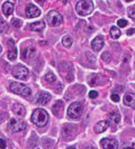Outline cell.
<instances>
[{
    "instance_id": "6da1fadb",
    "label": "cell",
    "mask_w": 135,
    "mask_h": 149,
    "mask_svg": "<svg viewBox=\"0 0 135 149\" xmlns=\"http://www.w3.org/2000/svg\"><path fill=\"white\" fill-rule=\"evenodd\" d=\"M32 122L37 127H44L49 122V113L44 109H36L32 114Z\"/></svg>"
},
{
    "instance_id": "7a4b0ae2",
    "label": "cell",
    "mask_w": 135,
    "mask_h": 149,
    "mask_svg": "<svg viewBox=\"0 0 135 149\" xmlns=\"http://www.w3.org/2000/svg\"><path fill=\"white\" fill-rule=\"evenodd\" d=\"M75 10L80 16H88L94 10V2L91 0H80Z\"/></svg>"
},
{
    "instance_id": "3957f363",
    "label": "cell",
    "mask_w": 135,
    "mask_h": 149,
    "mask_svg": "<svg viewBox=\"0 0 135 149\" xmlns=\"http://www.w3.org/2000/svg\"><path fill=\"white\" fill-rule=\"evenodd\" d=\"M9 90L13 93L18 94V95H22V97H28V95H30V93H32V91H30V89L27 85H25V84L19 82H13L9 85Z\"/></svg>"
},
{
    "instance_id": "277c9868",
    "label": "cell",
    "mask_w": 135,
    "mask_h": 149,
    "mask_svg": "<svg viewBox=\"0 0 135 149\" xmlns=\"http://www.w3.org/2000/svg\"><path fill=\"white\" fill-rule=\"evenodd\" d=\"M83 112V105L80 102H73L68 108V117L71 119H79Z\"/></svg>"
},
{
    "instance_id": "5b68a950",
    "label": "cell",
    "mask_w": 135,
    "mask_h": 149,
    "mask_svg": "<svg viewBox=\"0 0 135 149\" xmlns=\"http://www.w3.org/2000/svg\"><path fill=\"white\" fill-rule=\"evenodd\" d=\"M46 19H47L49 25L52 26V27H56V26L61 25L62 22H63L62 15H61L59 11H56V10H51V11L46 15Z\"/></svg>"
},
{
    "instance_id": "8992f818",
    "label": "cell",
    "mask_w": 135,
    "mask_h": 149,
    "mask_svg": "<svg viewBox=\"0 0 135 149\" xmlns=\"http://www.w3.org/2000/svg\"><path fill=\"white\" fill-rule=\"evenodd\" d=\"M11 74L14 75V77L18 79V80H26L30 75V71H28L27 67L18 64V65L14 66L13 71H11Z\"/></svg>"
},
{
    "instance_id": "52a82bcc",
    "label": "cell",
    "mask_w": 135,
    "mask_h": 149,
    "mask_svg": "<svg viewBox=\"0 0 135 149\" xmlns=\"http://www.w3.org/2000/svg\"><path fill=\"white\" fill-rule=\"evenodd\" d=\"M27 127L26 122L22 119H17V118H11L9 120V129L13 132H19L25 130Z\"/></svg>"
},
{
    "instance_id": "ba28073f",
    "label": "cell",
    "mask_w": 135,
    "mask_h": 149,
    "mask_svg": "<svg viewBox=\"0 0 135 149\" xmlns=\"http://www.w3.org/2000/svg\"><path fill=\"white\" fill-rule=\"evenodd\" d=\"M50 100H51V95H50V93H47V92H45V91H41V92H38L36 97H35L36 103H38V104H41V105L47 104V103L50 102Z\"/></svg>"
},
{
    "instance_id": "9c48e42d",
    "label": "cell",
    "mask_w": 135,
    "mask_h": 149,
    "mask_svg": "<svg viewBox=\"0 0 135 149\" xmlns=\"http://www.w3.org/2000/svg\"><path fill=\"white\" fill-rule=\"evenodd\" d=\"M36 54V51L33 46H26L22 48V60H30L35 56Z\"/></svg>"
},
{
    "instance_id": "30bf717a",
    "label": "cell",
    "mask_w": 135,
    "mask_h": 149,
    "mask_svg": "<svg viewBox=\"0 0 135 149\" xmlns=\"http://www.w3.org/2000/svg\"><path fill=\"white\" fill-rule=\"evenodd\" d=\"M25 13H26V16L28 18H35V17H38V16L41 15V10L35 5H32V3L27 5Z\"/></svg>"
},
{
    "instance_id": "8fae6325",
    "label": "cell",
    "mask_w": 135,
    "mask_h": 149,
    "mask_svg": "<svg viewBox=\"0 0 135 149\" xmlns=\"http://www.w3.org/2000/svg\"><path fill=\"white\" fill-rule=\"evenodd\" d=\"M8 44V60L15 61L17 57V48L15 46V43L13 39H9L7 42Z\"/></svg>"
},
{
    "instance_id": "7c38bea8",
    "label": "cell",
    "mask_w": 135,
    "mask_h": 149,
    "mask_svg": "<svg viewBox=\"0 0 135 149\" xmlns=\"http://www.w3.org/2000/svg\"><path fill=\"white\" fill-rule=\"evenodd\" d=\"M101 147L104 149H117L118 148V143L115 139L105 138V139L101 140Z\"/></svg>"
},
{
    "instance_id": "4fadbf2b",
    "label": "cell",
    "mask_w": 135,
    "mask_h": 149,
    "mask_svg": "<svg viewBox=\"0 0 135 149\" xmlns=\"http://www.w3.org/2000/svg\"><path fill=\"white\" fill-rule=\"evenodd\" d=\"M104 46V38L103 36H97L92 42H91V47L95 52H99Z\"/></svg>"
},
{
    "instance_id": "5bb4252c",
    "label": "cell",
    "mask_w": 135,
    "mask_h": 149,
    "mask_svg": "<svg viewBox=\"0 0 135 149\" xmlns=\"http://www.w3.org/2000/svg\"><path fill=\"white\" fill-rule=\"evenodd\" d=\"M2 11L6 17H9V16L13 15L14 13V3L10 2V1H6L4 5H2Z\"/></svg>"
},
{
    "instance_id": "9a60e30c",
    "label": "cell",
    "mask_w": 135,
    "mask_h": 149,
    "mask_svg": "<svg viewBox=\"0 0 135 149\" xmlns=\"http://www.w3.org/2000/svg\"><path fill=\"white\" fill-rule=\"evenodd\" d=\"M13 112L18 117H24L26 114V110H25L24 105L19 104V103H15L13 105Z\"/></svg>"
},
{
    "instance_id": "2e32d148",
    "label": "cell",
    "mask_w": 135,
    "mask_h": 149,
    "mask_svg": "<svg viewBox=\"0 0 135 149\" xmlns=\"http://www.w3.org/2000/svg\"><path fill=\"white\" fill-rule=\"evenodd\" d=\"M123 102L124 104L127 105V107H131V108H134L135 105V97L133 93H128V94H125V97L123 99Z\"/></svg>"
},
{
    "instance_id": "e0dca14e",
    "label": "cell",
    "mask_w": 135,
    "mask_h": 149,
    "mask_svg": "<svg viewBox=\"0 0 135 149\" xmlns=\"http://www.w3.org/2000/svg\"><path fill=\"white\" fill-rule=\"evenodd\" d=\"M108 126H109V123L107 121H99L95 126V132L96 134H101V132H104L108 129Z\"/></svg>"
},
{
    "instance_id": "ac0fdd59",
    "label": "cell",
    "mask_w": 135,
    "mask_h": 149,
    "mask_svg": "<svg viewBox=\"0 0 135 149\" xmlns=\"http://www.w3.org/2000/svg\"><path fill=\"white\" fill-rule=\"evenodd\" d=\"M30 29L34 30V31H42V30L44 29L45 24L43 20H41V22H33V24H30Z\"/></svg>"
},
{
    "instance_id": "d6986e66",
    "label": "cell",
    "mask_w": 135,
    "mask_h": 149,
    "mask_svg": "<svg viewBox=\"0 0 135 149\" xmlns=\"http://www.w3.org/2000/svg\"><path fill=\"white\" fill-rule=\"evenodd\" d=\"M62 109H63V102L62 101H58L55 104L53 105V112H54L55 116H60Z\"/></svg>"
},
{
    "instance_id": "ffe728a7",
    "label": "cell",
    "mask_w": 135,
    "mask_h": 149,
    "mask_svg": "<svg viewBox=\"0 0 135 149\" xmlns=\"http://www.w3.org/2000/svg\"><path fill=\"white\" fill-rule=\"evenodd\" d=\"M120 36V29L116 26H112V29H110V37L112 39H118Z\"/></svg>"
},
{
    "instance_id": "44dd1931",
    "label": "cell",
    "mask_w": 135,
    "mask_h": 149,
    "mask_svg": "<svg viewBox=\"0 0 135 149\" xmlns=\"http://www.w3.org/2000/svg\"><path fill=\"white\" fill-rule=\"evenodd\" d=\"M109 120H110V122L112 123H118L120 121V113H117V112H110L109 113Z\"/></svg>"
},
{
    "instance_id": "7402d4cb",
    "label": "cell",
    "mask_w": 135,
    "mask_h": 149,
    "mask_svg": "<svg viewBox=\"0 0 135 149\" xmlns=\"http://www.w3.org/2000/svg\"><path fill=\"white\" fill-rule=\"evenodd\" d=\"M62 44L64 45L65 47H70L72 45V37L70 35H65L62 38Z\"/></svg>"
},
{
    "instance_id": "603a6c76",
    "label": "cell",
    "mask_w": 135,
    "mask_h": 149,
    "mask_svg": "<svg viewBox=\"0 0 135 149\" xmlns=\"http://www.w3.org/2000/svg\"><path fill=\"white\" fill-rule=\"evenodd\" d=\"M45 81H47L49 83H54L56 81V76L53 74L52 72H49V73H46L44 76Z\"/></svg>"
},
{
    "instance_id": "cb8c5ba5",
    "label": "cell",
    "mask_w": 135,
    "mask_h": 149,
    "mask_svg": "<svg viewBox=\"0 0 135 149\" xmlns=\"http://www.w3.org/2000/svg\"><path fill=\"white\" fill-rule=\"evenodd\" d=\"M101 58H103V61L106 62V63H109L110 60H112V54H110V53H108V52L104 53V54L101 55Z\"/></svg>"
},
{
    "instance_id": "d4e9b609",
    "label": "cell",
    "mask_w": 135,
    "mask_h": 149,
    "mask_svg": "<svg viewBox=\"0 0 135 149\" xmlns=\"http://www.w3.org/2000/svg\"><path fill=\"white\" fill-rule=\"evenodd\" d=\"M11 24H13V26L16 27V28H20L22 22V20H19V19H13Z\"/></svg>"
},
{
    "instance_id": "484cf974",
    "label": "cell",
    "mask_w": 135,
    "mask_h": 149,
    "mask_svg": "<svg viewBox=\"0 0 135 149\" xmlns=\"http://www.w3.org/2000/svg\"><path fill=\"white\" fill-rule=\"evenodd\" d=\"M117 25H118V27H125V26H127V22L125 19H120V20H117Z\"/></svg>"
},
{
    "instance_id": "4316f807",
    "label": "cell",
    "mask_w": 135,
    "mask_h": 149,
    "mask_svg": "<svg viewBox=\"0 0 135 149\" xmlns=\"http://www.w3.org/2000/svg\"><path fill=\"white\" fill-rule=\"evenodd\" d=\"M97 97H98V92H97V91L92 90V91H90V92H89V97H90V99H96Z\"/></svg>"
},
{
    "instance_id": "83f0119b",
    "label": "cell",
    "mask_w": 135,
    "mask_h": 149,
    "mask_svg": "<svg viewBox=\"0 0 135 149\" xmlns=\"http://www.w3.org/2000/svg\"><path fill=\"white\" fill-rule=\"evenodd\" d=\"M7 118V114L6 113H4L2 111H0V123H2Z\"/></svg>"
},
{
    "instance_id": "f1b7e54d",
    "label": "cell",
    "mask_w": 135,
    "mask_h": 149,
    "mask_svg": "<svg viewBox=\"0 0 135 149\" xmlns=\"http://www.w3.org/2000/svg\"><path fill=\"white\" fill-rule=\"evenodd\" d=\"M120 95H118V94H115V93H114V94H112V101H114V102H118V101H120Z\"/></svg>"
},
{
    "instance_id": "f546056e",
    "label": "cell",
    "mask_w": 135,
    "mask_h": 149,
    "mask_svg": "<svg viewBox=\"0 0 135 149\" xmlns=\"http://www.w3.org/2000/svg\"><path fill=\"white\" fill-rule=\"evenodd\" d=\"M6 141H5V139H2V138H0V149H5L6 148Z\"/></svg>"
},
{
    "instance_id": "4dcf8cb0",
    "label": "cell",
    "mask_w": 135,
    "mask_h": 149,
    "mask_svg": "<svg viewBox=\"0 0 135 149\" xmlns=\"http://www.w3.org/2000/svg\"><path fill=\"white\" fill-rule=\"evenodd\" d=\"M128 15H129V17H131L132 19H134V8L129 9V11H128Z\"/></svg>"
},
{
    "instance_id": "1f68e13d",
    "label": "cell",
    "mask_w": 135,
    "mask_h": 149,
    "mask_svg": "<svg viewBox=\"0 0 135 149\" xmlns=\"http://www.w3.org/2000/svg\"><path fill=\"white\" fill-rule=\"evenodd\" d=\"M133 34H134V28H131V29L127 30V35L131 36V35H133Z\"/></svg>"
},
{
    "instance_id": "d6a6232c",
    "label": "cell",
    "mask_w": 135,
    "mask_h": 149,
    "mask_svg": "<svg viewBox=\"0 0 135 149\" xmlns=\"http://www.w3.org/2000/svg\"><path fill=\"white\" fill-rule=\"evenodd\" d=\"M86 149H96V148H94V147H87Z\"/></svg>"
},
{
    "instance_id": "836d02e7",
    "label": "cell",
    "mask_w": 135,
    "mask_h": 149,
    "mask_svg": "<svg viewBox=\"0 0 135 149\" xmlns=\"http://www.w3.org/2000/svg\"><path fill=\"white\" fill-rule=\"evenodd\" d=\"M1 51H2V47H1V46H0V53H1Z\"/></svg>"
},
{
    "instance_id": "e575fe53",
    "label": "cell",
    "mask_w": 135,
    "mask_h": 149,
    "mask_svg": "<svg viewBox=\"0 0 135 149\" xmlns=\"http://www.w3.org/2000/svg\"><path fill=\"white\" fill-rule=\"evenodd\" d=\"M125 149H133V147H132V148H125Z\"/></svg>"
},
{
    "instance_id": "d590c367",
    "label": "cell",
    "mask_w": 135,
    "mask_h": 149,
    "mask_svg": "<svg viewBox=\"0 0 135 149\" xmlns=\"http://www.w3.org/2000/svg\"><path fill=\"white\" fill-rule=\"evenodd\" d=\"M68 149H75V148H72V147H71V148H68Z\"/></svg>"
}]
</instances>
